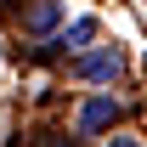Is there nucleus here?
Masks as SVG:
<instances>
[{
    "mask_svg": "<svg viewBox=\"0 0 147 147\" xmlns=\"http://www.w3.org/2000/svg\"><path fill=\"white\" fill-rule=\"evenodd\" d=\"M119 68H125V57L113 51V45H102V51H91V57H79V62H74L79 79H113Z\"/></svg>",
    "mask_w": 147,
    "mask_h": 147,
    "instance_id": "f257e3e1",
    "label": "nucleus"
},
{
    "mask_svg": "<svg viewBox=\"0 0 147 147\" xmlns=\"http://www.w3.org/2000/svg\"><path fill=\"white\" fill-rule=\"evenodd\" d=\"M125 113V102H113V96H96V102H85L79 108V130H102V125H113Z\"/></svg>",
    "mask_w": 147,
    "mask_h": 147,
    "instance_id": "f03ea898",
    "label": "nucleus"
},
{
    "mask_svg": "<svg viewBox=\"0 0 147 147\" xmlns=\"http://www.w3.org/2000/svg\"><path fill=\"white\" fill-rule=\"evenodd\" d=\"M96 28H102V23H96V17H74L68 28H62V34L51 40V45H62V51H85V45H91V40H96Z\"/></svg>",
    "mask_w": 147,
    "mask_h": 147,
    "instance_id": "7ed1b4c3",
    "label": "nucleus"
},
{
    "mask_svg": "<svg viewBox=\"0 0 147 147\" xmlns=\"http://www.w3.org/2000/svg\"><path fill=\"white\" fill-rule=\"evenodd\" d=\"M57 17H62V0H34V6H28V17H23V28H28V34H45Z\"/></svg>",
    "mask_w": 147,
    "mask_h": 147,
    "instance_id": "20e7f679",
    "label": "nucleus"
},
{
    "mask_svg": "<svg viewBox=\"0 0 147 147\" xmlns=\"http://www.w3.org/2000/svg\"><path fill=\"white\" fill-rule=\"evenodd\" d=\"M108 147H136V142H125V136H119V142H108Z\"/></svg>",
    "mask_w": 147,
    "mask_h": 147,
    "instance_id": "39448f33",
    "label": "nucleus"
},
{
    "mask_svg": "<svg viewBox=\"0 0 147 147\" xmlns=\"http://www.w3.org/2000/svg\"><path fill=\"white\" fill-rule=\"evenodd\" d=\"M57 147H74V142H57Z\"/></svg>",
    "mask_w": 147,
    "mask_h": 147,
    "instance_id": "423d86ee",
    "label": "nucleus"
}]
</instances>
